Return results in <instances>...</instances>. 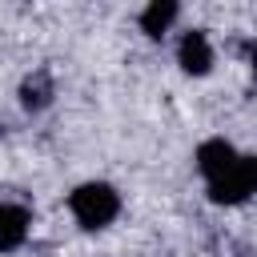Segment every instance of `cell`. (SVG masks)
Returning <instances> with one entry per match:
<instances>
[{
  "mask_svg": "<svg viewBox=\"0 0 257 257\" xmlns=\"http://www.w3.org/2000/svg\"><path fill=\"white\" fill-rule=\"evenodd\" d=\"M52 96H56V84H52V76H48L44 68H36V72H28V76L20 80V104H24L28 112L48 108Z\"/></svg>",
  "mask_w": 257,
  "mask_h": 257,
  "instance_id": "obj_6",
  "label": "cell"
},
{
  "mask_svg": "<svg viewBox=\"0 0 257 257\" xmlns=\"http://www.w3.org/2000/svg\"><path fill=\"white\" fill-rule=\"evenodd\" d=\"M253 193H257V157H245V153H241V161H237L225 177L209 181V197H213L217 205H241V201H249Z\"/></svg>",
  "mask_w": 257,
  "mask_h": 257,
  "instance_id": "obj_2",
  "label": "cell"
},
{
  "mask_svg": "<svg viewBox=\"0 0 257 257\" xmlns=\"http://www.w3.org/2000/svg\"><path fill=\"white\" fill-rule=\"evenodd\" d=\"M237 161H241V153H237L225 137H209V141H201V145H197V169H201L205 185H209V181H217V177H225Z\"/></svg>",
  "mask_w": 257,
  "mask_h": 257,
  "instance_id": "obj_4",
  "label": "cell"
},
{
  "mask_svg": "<svg viewBox=\"0 0 257 257\" xmlns=\"http://www.w3.org/2000/svg\"><path fill=\"white\" fill-rule=\"evenodd\" d=\"M249 72H253V80H257V40L249 44Z\"/></svg>",
  "mask_w": 257,
  "mask_h": 257,
  "instance_id": "obj_8",
  "label": "cell"
},
{
  "mask_svg": "<svg viewBox=\"0 0 257 257\" xmlns=\"http://www.w3.org/2000/svg\"><path fill=\"white\" fill-rule=\"evenodd\" d=\"M213 60H217V52H213V40H209L205 28L181 32V40H177V64H181V72H189V76H209V72H213Z\"/></svg>",
  "mask_w": 257,
  "mask_h": 257,
  "instance_id": "obj_3",
  "label": "cell"
},
{
  "mask_svg": "<svg viewBox=\"0 0 257 257\" xmlns=\"http://www.w3.org/2000/svg\"><path fill=\"white\" fill-rule=\"evenodd\" d=\"M68 213L76 217L80 229L96 233V229H108L116 217H120V193L108 185V181H84L68 193Z\"/></svg>",
  "mask_w": 257,
  "mask_h": 257,
  "instance_id": "obj_1",
  "label": "cell"
},
{
  "mask_svg": "<svg viewBox=\"0 0 257 257\" xmlns=\"http://www.w3.org/2000/svg\"><path fill=\"white\" fill-rule=\"evenodd\" d=\"M28 229H32L28 209L12 205V201H0V253H16L28 241Z\"/></svg>",
  "mask_w": 257,
  "mask_h": 257,
  "instance_id": "obj_5",
  "label": "cell"
},
{
  "mask_svg": "<svg viewBox=\"0 0 257 257\" xmlns=\"http://www.w3.org/2000/svg\"><path fill=\"white\" fill-rule=\"evenodd\" d=\"M177 16H181L177 0H153V4L141 12V32H145L149 40H161V36L177 24Z\"/></svg>",
  "mask_w": 257,
  "mask_h": 257,
  "instance_id": "obj_7",
  "label": "cell"
}]
</instances>
